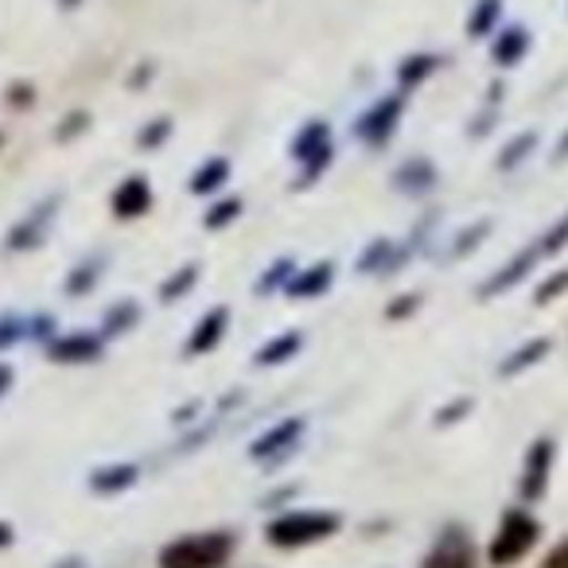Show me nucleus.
Here are the masks:
<instances>
[{
  "instance_id": "1",
  "label": "nucleus",
  "mask_w": 568,
  "mask_h": 568,
  "mask_svg": "<svg viewBox=\"0 0 568 568\" xmlns=\"http://www.w3.org/2000/svg\"><path fill=\"white\" fill-rule=\"evenodd\" d=\"M339 529H343L339 510H324V506H288V510L268 514L265 526H261V537L281 552H301V549H312V545L332 541Z\"/></svg>"
},
{
  "instance_id": "2",
  "label": "nucleus",
  "mask_w": 568,
  "mask_h": 568,
  "mask_svg": "<svg viewBox=\"0 0 568 568\" xmlns=\"http://www.w3.org/2000/svg\"><path fill=\"white\" fill-rule=\"evenodd\" d=\"M237 552V534L226 526L191 529L160 545L156 568H226Z\"/></svg>"
},
{
  "instance_id": "3",
  "label": "nucleus",
  "mask_w": 568,
  "mask_h": 568,
  "mask_svg": "<svg viewBox=\"0 0 568 568\" xmlns=\"http://www.w3.org/2000/svg\"><path fill=\"white\" fill-rule=\"evenodd\" d=\"M537 537H541V526H537L534 514L506 510L503 521H498V529H495V537H490V545H487V560L495 568L518 565V560L537 545Z\"/></svg>"
},
{
  "instance_id": "4",
  "label": "nucleus",
  "mask_w": 568,
  "mask_h": 568,
  "mask_svg": "<svg viewBox=\"0 0 568 568\" xmlns=\"http://www.w3.org/2000/svg\"><path fill=\"white\" fill-rule=\"evenodd\" d=\"M304 436H308V417H281L276 425H268L265 433H257L250 440V459L257 467H276L284 464V459H293V452L304 444Z\"/></svg>"
},
{
  "instance_id": "5",
  "label": "nucleus",
  "mask_w": 568,
  "mask_h": 568,
  "mask_svg": "<svg viewBox=\"0 0 568 568\" xmlns=\"http://www.w3.org/2000/svg\"><path fill=\"white\" fill-rule=\"evenodd\" d=\"M105 351L102 332H63L48 343V358L55 366H90Z\"/></svg>"
},
{
  "instance_id": "6",
  "label": "nucleus",
  "mask_w": 568,
  "mask_h": 568,
  "mask_svg": "<svg viewBox=\"0 0 568 568\" xmlns=\"http://www.w3.org/2000/svg\"><path fill=\"white\" fill-rule=\"evenodd\" d=\"M420 568H475V545L467 537V529H444L433 541V549H428V557L420 560Z\"/></svg>"
},
{
  "instance_id": "7",
  "label": "nucleus",
  "mask_w": 568,
  "mask_h": 568,
  "mask_svg": "<svg viewBox=\"0 0 568 568\" xmlns=\"http://www.w3.org/2000/svg\"><path fill=\"white\" fill-rule=\"evenodd\" d=\"M136 483H141V464H136V459H110V464H98L94 471L87 475V487L94 490L98 498L129 495Z\"/></svg>"
},
{
  "instance_id": "8",
  "label": "nucleus",
  "mask_w": 568,
  "mask_h": 568,
  "mask_svg": "<svg viewBox=\"0 0 568 568\" xmlns=\"http://www.w3.org/2000/svg\"><path fill=\"white\" fill-rule=\"evenodd\" d=\"M226 327H230V312L226 308H211L195 327H191L187 343H183V355L187 358H203L226 339Z\"/></svg>"
},
{
  "instance_id": "9",
  "label": "nucleus",
  "mask_w": 568,
  "mask_h": 568,
  "mask_svg": "<svg viewBox=\"0 0 568 568\" xmlns=\"http://www.w3.org/2000/svg\"><path fill=\"white\" fill-rule=\"evenodd\" d=\"M296 156L308 160V168H304V180H316L320 172H324V164L332 160V133H327V125H308L301 136H296Z\"/></svg>"
},
{
  "instance_id": "10",
  "label": "nucleus",
  "mask_w": 568,
  "mask_h": 568,
  "mask_svg": "<svg viewBox=\"0 0 568 568\" xmlns=\"http://www.w3.org/2000/svg\"><path fill=\"white\" fill-rule=\"evenodd\" d=\"M332 276H335L332 261H320V265H312V268H296L284 293L293 296V301H316V296H324L327 288H332Z\"/></svg>"
},
{
  "instance_id": "11",
  "label": "nucleus",
  "mask_w": 568,
  "mask_h": 568,
  "mask_svg": "<svg viewBox=\"0 0 568 568\" xmlns=\"http://www.w3.org/2000/svg\"><path fill=\"white\" fill-rule=\"evenodd\" d=\"M149 206H152V187L144 175H129V180L113 191V214H118V219H141Z\"/></svg>"
},
{
  "instance_id": "12",
  "label": "nucleus",
  "mask_w": 568,
  "mask_h": 568,
  "mask_svg": "<svg viewBox=\"0 0 568 568\" xmlns=\"http://www.w3.org/2000/svg\"><path fill=\"white\" fill-rule=\"evenodd\" d=\"M549 464H552V444L537 440L526 456V467H521V495L537 498L545 490V479H549Z\"/></svg>"
},
{
  "instance_id": "13",
  "label": "nucleus",
  "mask_w": 568,
  "mask_h": 568,
  "mask_svg": "<svg viewBox=\"0 0 568 568\" xmlns=\"http://www.w3.org/2000/svg\"><path fill=\"white\" fill-rule=\"evenodd\" d=\"M397 118H402V102H394V98H389V102L374 105V110L358 121V136H363V141H371V144H382L389 133H394Z\"/></svg>"
},
{
  "instance_id": "14",
  "label": "nucleus",
  "mask_w": 568,
  "mask_h": 568,
  "mask_svg": "<svg viewBox=\"0 0 568 568\" xmlns=\"http://www.w3.org/2000/svg\"><path fill=\"white\" fill-rule=\"evenodd\" d=\"M301 351H304V335L301 332H281V335H273V339H268L265 347L257 351V358H253V363H257L261 371H268V366L293 363Z\"/></svg>"
},
{
  "instance_id": "15",
  "label": "nucleus",
  "mask_w": 568,
  "mask_h": 568,
  "mask_svg": "<svg viewBox=\"0 0 568 568\" xmlns=\"http://www.w3.org/2000/svg\"><path fill=\"white\" fill-rule=\"evenodd\" d=\"M55 214V199H48V203H40V211H32L24 222H20L17 230L9 234V250H28V245L40 242V234L48 230V219Z\"/></svg>"
},
{
  "instance_id": "16",
  "label": "nucleus",
  "mask_w": 568,
  "mask_h": 568,
  "mask_svg": "<svg viewBox=\"0 0 568 568\" xmlns=\"http://www.w3.org/2000/svg\"><path fill=\"white\" fill-rule=\"evenodd\" d=\"M136 320H141V308H136L133 301L113 304V308L105 312V320H102V339H118V335H129L136 327Z\"/></svg>"
},
{
  "instance_id": "17",
  "label": "nucleus",
  "mask_w": 568,
  "mask_h": 568,
  "mask_svg": "<svg viewBox=\"0 0 568 568\" xmlns=\"http://www.w3.org/2000/svg\"><path fill=\"white\" fill-rule=\"evenodd\" d=\"M226 172H230V164L222 156L206 160V164L195 172V180H191V191H195V195H211L214 187H222V183H226Z\"/></svg>"
},
{
  "instance_id": "18",
  "label": "nucleus",
  "mask_w": 568,
  "mask_h": 568,
  "mask_svg": "<svg viewBox=\"0 0 568 568\" xmlns=\"http://www.w3.org/2000/svg\"><path fill=\"white\" fill-rule=\"evenodd\" d=\"M195 281H199V268H195V265H183L180 273H175L172 281H168L164 288H160V301H164V304H175L183 293H191V288H195Z\"/></svg>"
},
{
  "instance_id": "19",
  "label": "nucleus",
  "mask_w": 568,
  "mask_h": 568,
  "mask_svg": "<svg viewBox=\"0 0 568 568\" xmlns=\"http://www.w3.org/2000/svg\"><path fill=\"white\" fill-rule=\"evenodd\" d=\"M242 214V199H222V203H214L211 211H206V226L211 230H222V226H230V222Z\"/></svg>"
},
{
  "instance_id": "20",
  "label": "nucleus",
  "mask_w": 568,
  "mask_h": 568,
  "mask_svg": "<svg viewBox=\"0 0 568 568\" xmlns=\"http://www.w3.org/2000/svg\"><path fill=\"white\" fill-rule=\"evenodd\" d=\"M20 339H28V320L24 316H0V351L17 347Z\"/></svg>"
},
{
  "instance_id": "21",
  "label": "nucleus",
  "mask_w": 568,
  "mask_h": 568,
  "mask_svg": "<svg viewBox=\"0 0 568 568\" xmlns=\"http://www.w3.org/2000/svg\"><path fill=\"white\" fill-rule=\"evenodd\" d=\"M293 261H276V265H268V273H265V281L257 284V293L265 296V293H273L276 284H281V288H288V281H293Z\"/></svg>"
},
{
  "instance_id": "22",
  "label": "nucleus",
  "mask_w": 568,
  "mask_h": 568,
  "mask_svg": "<svg viewBox=\"0 0 568 568\" xmlns=\"http://www.w3.org/2000/svg\"><path fill=\"white\" fill-rule=\"evenodd\" d=\"M545 351V343H534V347H526V351H518L514 358H506V366H503V374H514V371H521V366H529V358H537Z\"/></svg>"
},
{
  "instance_id": "23",
  "label": "nucleus",
  "mask_w": 568,
  "mask_h": 568,
  "mask_svg": "<svg viewBox=\"0 0 568 568\" xmlns=\"http://www.w3.org/2000/svg\"><path fill=\"white\" fill-rule=\"evenodd\" d=\"M168 136V121H160V125H149L141 133V149H160V141Z\"/></svg>"
},
{
  "instance_id": "24",
  "label": "nucleus",
  "mask_w": 568,
  "mask_h": 568,
  "mask_svg": "<svg viewBox=\"0 0 568 568\" xmlns=\"http://www.w3.org/2000/svg\"><path fill=\"white\" fill-rule=\"evenodd\" d=\"M98 281V273H94V265H79V273H74V281H71V293L79 296L87 284H94Z\"/></svg>"
},
{
  "instance_id": "25",
  "label": "nucleus",
  "mask_w": 568,
  "mask_h": 568,
  "mask_svg": "<svg viewBox=\"0 0 568 568\" xmlns=\"http://www.w3.org/2000/svg\"><path fill=\"white\" fill-rule=\"evenodd\" d=\"M541 568H568V537L549 552V557L541 560Z\"/></svg>"
},
{
  "instance_id": "26",
  "label": "nucleus",
  "mask_w": 568,
  "mask_h": 568,
  "mask_svg": "<svg viewBox=\"0 0 568 568\" xmlns=\"http://www.w3.org/2000/svg\"><path fill=\"white\" fill-rule=\"evenodd\" d=\"M12 386H17V371L9 363H0V402L12 394Z\"/></svg>"
},
{
  "instance_id": "27",
  "label": "nucleus",
  "mask_w": 568,
  "mask_h": 568,
  "mask_svg": "<svg viewBox=\"0 0 568 568\" xmlns=\"http://www.w3.org/2000/svg\"><path fill=\"white\" fill-rule=\"evenodd\" d=\"M17 545V526L9 518H0V552H9Z\"/></svg>"
}]
</instances>
